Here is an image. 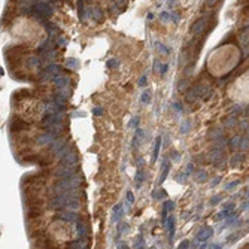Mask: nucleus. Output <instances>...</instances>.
Wrapping results in <instances>:
<instances>
[{
  "instance_id": "nucleus-26",
  "label": "nucleus",
  "mask_w": 249,
  "mask_h": 249,
  "mask_svg": "<svg viewBox=\"0 0 249 249\" xmlns=\"http://www.w3.org/2000/svg\"><path fill=\"white\" fill-rule=\"evenodd\" d=\"M195 179H197V182H206L207 181V173L204 172V170H197L195 172Z\"/></svg>"
},
{
  "instance_id": "nucleus-30",
  "label": "nucleus",
  "mask_w": 249,
  "mask_h": 249,
  "mask_svg": "<svg viewBox=\"0 0 249 249\" xmlns=\"http://www.w3.org/2000/svg\"><path fill=\"white\" fill-rule=\"evenodd\" d=\"M78 12H79V20L85 21V8H84V2H78Z\"/></svg>"
},
{
  "instance_id": "nucleus-57",
  "label": "nucleus",
  "mask_w": 249,
  "mask_h": 249,
  "mask_svg": "<svg viewBox=\"0 0 249 249\" xmlns=\"http://www.w3.org/2000/svg\"><path fill=\"white\" fill-rule=\"evenodd\" d=\"M209 249H222V246H221V245H215V243H213V245H210V246H209Z\"/></svg>"
},
{
  "instance_id": "nucleus-39",
  "label": "nucleus",
  "mask_w": 249,
  "mask_h": 249,
  "mask_svg": "<svg viewBox=\"0 0 249 249\" xmlns=\"http://www.w3.org/2000/svg\"><path fill=\"white\" fill-rule=\"evenodd\" d=\"M187 87H188V81L187 79H182L179 84H178V90L179 91H185L187 90Z\"/></svg>"
},
{
  "instance_id": "nucleus-18",
  "label": "nucleus",
  "mask_w": 249,
  "mask_h": 249,
  "mask_svg": "<svg viewBox=\"0 0 249 249\" xmlns=\"http://www.w3.org/2000/svg\"><path fill=\"white\" fill-rule=\"evenodd\" d=\"M245 161V155L242 154V152H239V154H234L233 157H231V160H230V164L233 166V167H239L242 163Z\"/></svg>"
},
{
  "instance_id": "nucleus-34",
  "label": "nucleus",
  "mask_w": 249,
  "mask_h": 249,
  "mask_svg": "<svg viewBox=\"0 0 249 249\" xmlns=\"http://www.w3.org/2000/svg\"><path fill=\"white\" fill-rule=\"evenodd\" d=\"M108 67L109 69H118L119 67V61H118L116 58H111V60L108 61Z\"/></svg>"
},
{
  "instance_id": "nucleus-42",
  "label": "nucleus",
  "mask_w": 249,
  "mask_h": 249,
  "mask_svg": "<svg viewBox=\"0 0 249 249\" xmlns=\"http://www.w3.org/2000/svg\"><path fill=\"white\" fill-rule=\"evenodd\" d=\"M163 197H166V191L164 190H158V191H154V198H163Z\"/></svg>"
},
{
  "instance_id": "nucleus-55",
  "label": "nucleus",
  "mask_w": 249,
  "mask_h": 249,
  "mask_svg": "<svg viewBox=\"0 0 249 249\" xmlns=\"http://www.w3.org/2000/svg\"><path fill=\"white\" fill-rule=\"evenodd\" d=\"M172 157H173L172 160H175V161H179V160H181V158H179V152H176V151H173V152H172Z\"/></svg>"
},
{
  "instance_id": "nucleus-37",
  "label": "nucleus",
  "mask_w": 249,
  "mask_h": 249,
  "mask_svg": "<svg viewBox=\"0 0 249 249\" xmlns=\"http://www.w3.org/2000/svg\"><path fill=\"white\" fill-rule=\"evenodd\" d=\"M125 200H127V204L130 206V204L134 203V195L131 191H127V195H125Z\"/></svg>"
},
{
  "instance_id": "nucleus-51",
  "label": "nucleus",
  "mask_w": 249,
  "mask_h": 249,
  "mask_svg": "<svg viewBox=\"0 0 249 249\" xmlns=\"http://www.w3.org/2000/svg\"><path fill=\"white\" fill-rule=\"evenodd\" d=\"M221 181H222V178H221V176H216V178H213V179H212V183H210V187H216V185H218Z\"/></svg>"
},
{
  "instance_id": "nucleus-5",
  "label": "nucleus",
  "mask_w": 249,
  "mask_h": 249,
  "mask_svg": "<svg viewBox=\"0 0 249 249\" xmlns=\"http://www.w3.org/2000/svg\"><path fill=\"white\" fill-rule=\"evenodd\" d=\"M60 66L58 64H51L49 67L46 69L45 72L42 73V79L43 81H48V79H57L58 76H61L60 75Z\"/></svg>"
},
{
  "instance_id": "nucleus-2",
  "label": "nucleus",
  "mask_w": 249,
  "mask_h": 249,
  "mask_svg": "<svg viewBox=\"0 0 249 249\" xmlns=\"http://www.w3.org/2000/svg\"><path fill=\"white\" fill-rule=\"evenodd\" d=\"M79 163V155L69 146V149L60 157V164L64 166V167H73Z\"/></svg>"
},
{
  "instance_id": "nucleus-29",
  "label": "nucleus",
  "mask_w": 249,
  "mask_h": 249,
  "mask_svg": "<svg viewBox=\"0 0 249 249\" xmlns=\"http://www.w3.org/2000/svg\"><path fill=\"white\" fill-rule=\"evenodd\" d=\"M151 97H152V92H151V90H146V91H143L142 92V97H140V100H142V103H149L151 102Z\"/></svg>"
},
{
  "instance_id": "nucleus-38",
  "label": "nucleus",
  "mask_w": 249,
  "mask_h": 249,
  "mask_svg": "<svg viewBox=\"0 0 249 249\" xmlns=\"http://www.w3.org/2000/svg\"><path fill=\"white\" fill-rule=\"evenodd\" d=\"M176 181L181 182V183H185V182L188 181V175H185V173H179V175L176 176Z\"/></svg>"
},
{
  "instance_id": "nucleus-24",
  "label": "nucleus",
  "mask_w": 249,
  "mask_h": 249,
  "mask_svg": "<svg viewBox=\"0 0 249 249\" xmlns=\"http://www.w3.org/2000/svg\"><path fill=\"white\" fill-rule=\"evenodd\" d=\"M90 17H92L96 21H102L103 11L100 9V8H92V9H91V15H90Z\"/></svg>"
},
{
  "instance_id": "nucleus-8",
  "label": "nucleus",
  "mask_w": 249,
  "mask_h": 249,
  "mask_svg": "<svg viewBox=\"0 0 249 249\" xmlns=\"http://www.w3.org/2000/svg\"><path fill=\"white\" fill-rule=\"evenodd\" d=\"M36 9L40 12L42 15H45V17H51L52 12H54V9L51 8V5L46 3V2H40V3H37V5H36Z\"/></svg>"
},
{
  "instance_id": "nucleus-11",
  "label": "nucleus",
  "mask_w": 249,
  "mask_h": 249,
  "mask_svg": "<svg viewBox=\"0 0 249 249\" xmlns=\"http://www.w3.org/2000/svg\"><path fill=\"white\" fill-rule=\"evenodd\" d=\"M161 145H163V137L158 136L157 139H155V143H154V151H152V158H151V163H155V161L158 160Z\"/></svg>"
},
{
  "instance_id": "nucleus-44",
  "label": "nucleus",
  "mask_w": 249,
  "mask_h": 249,
  "mask_svg": "<svg viewBox=\"0 0 249 249\" xmlns=\"http://www.w3.org/2000/svg\"><path fill=\"white\" fill-rule=\"evenodd\" d=\"M170 20H173L175 23L178 24L179 21H181V13H179V12H173V13L170 15Z\"/></svg>"
},
{
  "instance_id": "nucleus-25",
  "label": "nucleus",
  "mask_w": 249,
  "mask_h": 249,
  "mask_svg": "<svg viewBox=\"0 0 249 249\" xmlns=\"http://www.w3.org/2000/svg\"><path fill=\"white\" fill-rule=\"evenodd\" d=\"M237 125V118L234 115H228L225 118V127L231 128V127H236Z\"/></svg>"
},
{
  "instance_id": "nucleus-33",
  "label": "nucleus",
  "mask_w": 249,
  "mask_h": 249,
  "mask_svg": "<svg viewBox=\"0 0 249 249\" xmlns=\"http://www.w3.org/2000/svg\"><path fill=\"white\" fill-rule=\"evenodd\" d=\"M139 123H140V118L139 116H133L131 118V121H130V124H128V127H131V128H139Z\"/></svg>"
},
{
  "instance_id": "nucleus-60",
  "label": "nucleus",
  "mask_w": 249,
  "mask_h": 249,
  "mask_svg": "<svg viewBox=\"0 0 249 249\" xmlns=\"http://www.w3.org/2000/svg\"><path fill=\"white\" fill-rule=\"evenodd\" d=\"M66 43V39L64 37H60V40H58V45H64Z\"/></svg>"
},
{
  "instance_id": "nucleus-23",
  "label": "nucleus",
  "mask_w": 249,
  "mask_h": 249,
  "mask_svg": "<svg viewBox=\"0 0 249 249\" xmlns=\"http://www.w3.org/2000/svg\"><path fill=\"white\" fill-rule=\"evenodd\" d=\"M143 130H140V128H137L136 130V133H134V137H133V143H131V146L133 148H136L137 146V142L140 143V140L143 139Z\"/></svg>"
},
{
  "instance_id": "nucleus-31",
  "label": "nucleus",
  "mask_w": 249,
  "mask_h": 249,
  "mask_svg": "<svg viewBox=\"0 0 249 249\" xmlns=\"http://www.w3.org/2000/svg\"><path fill=\"white\" fill-rule=\"evenodd\" d=\"M242 151L248 149V136H240V140H239V146Z\"/></svg>"
},
{
  "instance_id": "nucleus-45",
  "label": "nucleus",
  "mask_w": 249,
  "mask_h": 249,
  "mask_svg": "<svg viewBox=\"0 0 249 249\" xmlns=\"http://www.w3.org/2000/svg\"><path fill=\"white\" fill-rule=\"evenodd\" d=\"M190 240H182L181 243H179V246H178V249H190Z\"/></svg>"
},
{
  "instance_id": "nucleus-22",
  "label": "nucleus",
  "mask_w": 249,
  "mask_h": 249,
  "mask_svg": "<svg viewBox=\"0 0 249 249\" xmlns=\"http://www.w3.org/2000/svg\"><path fill=\"white\" fill-rule=\"evenodd\" d=\"M66 67L70 69V70H76V69H79V61L76 60V58H67L66 60Z\"/></svg>"
},
{
  "instance_id": "nucleus-56",
  "label": "nucleus",
  "mask_w": 249,
  "mask_h": 249,
  "mask_svg": "<svg viewBox=\"0 0 249 249\" xmlns=\"http://www.w3.org/2000/svg\"><path fill=\"white\" fill-rule=\"evenodd\" d=\"M239 112H242V111H240V106H234V108L231 109V115H234V113H239Z\"/></svg>"
},
{
  "instance_id": "nucleus-1",
  "label": "nucleus",
  "mask_w": 249,
  "mask_h": 249,
  "mask_svg": "<svg viewBox=\"0 0 249 249\" xmlns=\"http://www.w3.org/2000/svg\"><path fill=\"white\" fill-rule=\"evenodd\" d=\"M81 176L78 175H75V176H72V178H67V179H60V181L55 183V188L58 194L60 193H66V191H75V190H78L81 187Z\"/></svg>"
},
{
  "instance_id": "nucleus-35",
  "label": "nucleus",
  "mask_w": 249,
  "mask_h": 249,
  "mask_svg": "<svg viewBox=\"0 0 249 249\" xmlns=\"http://www.w3.org/2000/svg\"><path fill=\"white\" fill-rule=\"evenodd\" d=\"M157 48H158V51H160V52H161V54H166V55H167V54H169V52H170V51H169V48H167V46H166V45H163L161 42H157Z\"/></svg>"
},
{
  "instance_id": "nucleus-16",
  "label": "nucleus",
  "mask_w": 249,
  "mask_h": 249,
  "mask_svg": "<svg viewBox=\"0 0 249 249\" xmlns=\"http://www.w3.org/2000/svg\"><path fill=\"white\" fill-rule=\"evenodd\" d=\"M60 218L63 219V221H69V222H78V218L79 216L76 215L75 212H70V210H66V212H63Z\"/></svg>"
},
{
  "instance_id": "nucleus-32",
  "label": "nucleus",
  "mask_w": 249,
  "mask_h": 249,
  "mask_svg": "<svg viewBox=\"0 0 249 249\" xmlns=\"http://www.w3.org/2000/svg\"><path fill=\"white\" fill-rule=\"evenodd\" d=\"M233 213V212H230V210H221L218 215H216V221H221V219H225L227 216H230Z\"/></svg>"
},
{
  "instance_id": "nucleus-59",
  "label": "nucleus",
  "mask_w": 249,
  "mask_h": 249,
  "mask_svg": "<svg viewBox=\"0 0 249 249\" xmlns=\"http://www.w3.org/2000/svg\"><path fill=\"white\" fill-rule=\"evenodd\" d=\"M167 5H169L170 8H175V6H176V2H172V0H169V2H167Z\"/></svg>"
},
{
  "instance_id": "nucleus-48",
  "label": "nucleus",
  "mask_w": 249,
  "mask_h": 249,
  "mask_svg": "<svg viewBox=\"0 0 249 249\" xmlns=\"http://www.w3.org/2000/svg\"><path fill=\"white\" fill-rule=\"evenodd\" d=\"M125 230H128V224H125V222L119 224V225H118V236H119L121 233H124Z\"/></svg>"
},
{
  "instance_id": "nucleus-12",
  "label": "nucleus",
  "mask_w": 249,
  "mask_h": 249,
  "mask_svg": "<svg viewBox=\"0 0 249 249\" xmlns=\"http://www.w3.org/2000/svg\"><path fill=\"white\" fill-rule=\"evenodd\" d=\"M166 225H167V228H169V240H170V243H172V242H173V237H175V228H176V224H175V216L173 215L167 216Z\"/></svg>"
},
{
  "instance_id": "nucleus-28",
  "label": "nucleus",
  "mask_w": 249,
  "mask_h": 249,
  "mask_svg": "<svg viewBox=\"0 0 249 249\" xmlns=\"http://www.w3.org/2000/svg\"><path fill=\"white\" fill-rule=\"evenodd\" d=\"M191 131V121H183L182 123V125H181V133L182 134H185V133H190Z\"/></svg>"
},
{
  "instance_id": "nucleus-36",
  "label": "nucleus",
  "mask_w": 249,
  "mask_h": 249,
  "mask_svg": "<svg viewBox=\"0 0 249 249\" xmlns=\"http://www.w3.org/2000/svg\"><path fill=\"white\" fill-rule=\"evenodd\" d=\"M160 20H161L163 23H167V21L170 20V13L169 12H166V11L160 12Z\"/></svg>"
},
{
  "instance_id": "nucleus-46",
  "label": "nucleus",
  "mask_w": 249,
  "mask_h": 249,
  "mask_svg": "<svg viewBox=\"0 0 249 249\" xmlns=\"http://www.w3.org/2000/svg\"><path fill=\"white\" fill-rule=\"evenodd\" d=\"M103 113H104V111H103V108H94L92 109V115H96V116H103Z\"/></svg>"
},
{
  "instance_id": "nucleus-47",
  "label": "nucleus",
  "mask_w": 249,
  "mask_h": 249,
  "mask_svg": "<svg viewBox=\"0 0 249 249\" xmlns=\"http://www.w3.org/2000/svg\"><path fill=\"white\" fill-rule=\"evenodd\" d=\"M239 183H240V181L239 179H236V181H233V182H230L228 185H225V190H233V188H236Z\"/></svg>"
},
{
  "instance_id": "nucleus-10",
  "label": "nucleus",
  "mask_w": 249,
  "mask_h": 249,
  "mask_svg": "<svg viewBox=\"0 0 249 249\" xmlns=\"http://www.w3.org/2000/svg\"><path fill=\"white\" fill-rule=\"evenodd\" d=\"M213 236V230L210 228V227H206V228H203L197 236H195V239H197V242H206L207 239H210Z\"/></svg>"
},
{
  "instance_id": "nucleus-53",
  "label": "nucleus",
  "mask_w": 249,
  "mask_h": 249,
  "mask_svg": "<svg viewBox=\"0 0 249 249\" xmlns=\"http://www.w3.org/2000/svg\"><path fill=\"white\" fill-rule=\"evenodd\" d=\"M193 169H194L193 163H190V164H188V166H187V167H185V172H183V173H185V175H190V173H191V172H193Z\"/></svg>"
},
{
  "instance_id": "nucleus-58",
  "label": "nucleus",
  "mask_w": 249,
  "mask_h": 249,
  "mask_svg": "<svg viewBox=\"0 0 249 249\" xmlns=\"http://www.w3.org/2000/svg\"><path fill=\"white\" fill-rule=\"evenodd\" d=\"M154 18H155V13H152V12H149V13H148V20H149V21H152Z\"/></svg>"
},
{
  "instance_id": "nucleus-13",
  "label": "nucleus",
  "mask_w": 249,
  "mask_h": 249,
  "mask_svg": "<svg viewBox=\"0 0 249 249\" xmlns=\"http://www.w3.org/2000/svg\"><path fill=\"white\" fill-rule=\"evenodd\" d=\"M55 140V136H52L51 133H43V134H40V136L37 137V143L39 145H51L52 142Z\"/></svg>"
},
{
  "instance_id": "nucleus-40",
  "label": "nucleus",
  "mask_w": 249,
  "mask_h": 249,
  "mask_svg": "<svg viewBox=\"0 0 249 249\" xmlns=\"http://www.w3.org/2000/svg\"><path fill=\"white\" fill-rule=\"evenodd\" d=\"M219 202H222V195H213V197L210 198V204H212V206H216Z\"/></svg>"
},
{
  "instance_id": "nucleus-17",
  "label": "nucleus",
  "mask_w": 249,
  "mask_h": 249,
  "mask_svg": "<svg viewBox=\"0 0 249 249\" xmlns=\"http://www.w3.org/2000/svg\"><path fill=\"white\" fill-rule=\"evenodd\" d=\"M143 182H145V170L137 169L136 176H134V185H136V188H140Z\"/></svg>"
},
{
  "instance_id": "nucleus-27",
  "label": "nucleus",
  "mask_w": 249,
  "mask_h": 249,
  "mask_svg": "<svg viewBox=\"0 0 249 249\" xmlns=\"http://www.w3.org/2000/svg\"><path fill=\"white\" fill-rule=\"evenodd\" d=\"M134 249H145V239L143 236H137L136 240H134Z\"/></svg>"
},
{
  "instance_id": "nucleus-7",
  "label": "nucleus",
  "mask_w": 249,
  "mask_h": 249,
  "mask_svg": "<svg viewBox=\"0 0 249 249\" xmlns=\"http://www.w3.org/2000/svg\"><path fill=\"white\" fill-rule=\"evenodd\" d=\"M209 161L213 164H224V151L222 149H210L209 152Z\"/></svg>"
},
{
  "instance_id": "nucleus-14",
  "label": "nucleus",
  "mask_w": 249,
  "mask_h": 249,
  "mask_svg": "<svg viewBox=\"0 0 249 249\" xmlns=\"http://www.w3.org/2000/svg\"><path fill=\"white\" fill-rule=\"evenodd\" d=\"M54 82L58 87V90H63V88H67L70 85V78L69 76H58L57 79H54Z\"/></svg>"
},
{
  "instance_id": "nucleus-43",
  "label": "nucleus",
  "mask_w": 249,
  "mask_h": 249,
  "mask_svg": "<svg viewBox=\"0 0 249 249\" xmlns=\"http://www.w3.org/2000/svg\"><path fill=\"white\" fill-rule=\"evenodd\" d=\"M164 207L167 209V212H172V210L175 209V202H172V200H167V202L164 203Z\"/></svg>"
},
{
  "instance_id": "nucleus-54",
  "label": "nucleus",
  "mask_w": 249,
  "mask_h": 249,
  "mask_svg": "<svg viewBox=\"0 0 249 249\" xmlns=\"http://www.w3.org/2000/svg\"><path fill=\"white\" fill-rule=\"evenodd\" d=\"M145 84H146V75H143V76L139 79V87H145Z\"/></svg>"
},
{
  "instance_id": "nucleus-20",
  "label": "nucleus",
  "mask_w": 249,
  "mask_h": 249,
  "mask_svg": "<svg viewBox=\"0 0 249 249\" xmlns=\"http://www.w3.org/2000/svg\"><path fill=\"white\" fill-rule=\"evenodd\" d=\"M76 228H78V234H79V239H87V236H88L87 225H85L84 222L78 221V222H76Z\"/></svg>"
},
{
  "instance_id": "nucleus-4",
  "label": "nucleus",
  "mask_w": 249,
  "mask_h": 249,
  "mask_svg": "<svg viewBox=\"0 0 249 249\" xmlns=\"http://www.w3.org/2000/svg\"><path fill=\"white\" fill-rule=\"evenodd\" d=\"M76 173H78V167H76V166H73V167H64V166H61V167H58V169L55 170V176L60 178V179L72 178V176H75Z\"/></svg>"
},
{
  "instance_id": "nucleus-9",
  "label": "nucleus",
  "mask_w": 249,
  "mask_h": 249,
  "mask_svg": "<svg viewBox=\"0 0 249 249\" xmlns=\"http://www.w3.org/2000/svg\"><path fill=\"white\" fill-rule=\"evenodd\" d=\"M124 216V207H123V204H115V207H113L112 210V222H119L121 221V218Z\"/></svg>"
},
{
  "instance_id": "nucleus-50",
  "label": "nucleus",
  "mask_w": 249,
  "mask_h": 249,
  "mask_svg": "<svg viewBox=\"0 0 249 249\" xmlns=\"http://www.w3.org/2000/svg\"><path fill=\"white\" fill-rule=\"evenodd\" d=\"M173 108L176 109V112H179V113L183 111V106H182V103H179V102H175V103H173Z\"/></svg>"
},
{
  "instance_id": "nucleus-21",
  "label": "nucleus",
  "mask_w": 249,
  "mask_h": 249,
  "mask_svg": "<svg viewBox=\"0 0 249 249\" xmlns=\"http://www.w3.org/2000/svg\"><path fill=\"white\" fill-rule=\"evenodd\" d=\"M170 163L169 161H164V164H163V173H161V176H160V179L158 182L160 183H163V182L166 181V178H167V175H169V172H170Z\"/></svg>"
},
{
  "instance_id": "nucleus-6",
  "label": "nucleus",
  "mask_w": 249,
  "mask_h": 249,
  "mask_svg": "<svg viewBox=\"0 0 249 249\" xmlns=\"http://www.w3.org/2000/svg\"><path fill=\"white\" fill-rule=\"evenodd\" d=\"M206 27H207V18L203 17V18H198L195 23L191 25V33L194 36H198V34H202L206 30Z\"/></svg>"
},
{
  "instance_id": "nucleus-15",
  "label": "nucleus",
  "mask_w": 249,
  "mask_h": 249,
  "mask_svg": "<svg viewBox=\"0 0 249 249\" xmlns=\"http://www.w3.org/2000/svg\"><path fill=\"white\" fill-rule=\"evenodd\" d=\"M70 249H88V242L87 239H79V240H75L69 245Z\"/></svg>"
},
{
  "instance_id": "nucleus-52",
  "label": "nucleus",
  "mask_w": 249,
  "mask_h": 249,
  "mask_svg": "<svg viewBox=\"0 0 249 249\" xmlns=\"http://www.w3.org/2000/svg\"><path fill=\"white\" fill-rule=\"evenodd\" d=\"M116 246H118V249H130V246H128V245H127V243H124V242H123V240H119V242H118V245H116Z\"/></svg>"
},
{
  "instance_id": "nucleus-41",
  "label": "nucleus",
  "mask_w": 249,
  "mask_h": 249,
  "mask_svg": "<svg viewBox=\"0 0 249 249\" xmlns=\"http://www.w3.org/2000/svg\"><path fill=\"white\" fill-rule=\"evenodd\" d=\"M239 140H240V136H237V137H233L230 142H228V145L231 148H237L239 146Z\"/></svg>"
},
{
  "instance_id": "nucleus-19",
  "label": "nucleus",
  "mask_w": 249,
  "mask_h": 249,
  "mask_svg": "<svg viewBox=\"0 0 249 249\" xmlns=\"http://www.w3.org/2000/svg\"><path fill=\"white\" fill-rule=\"evenodd\" d=\"M224 136V131H222V128H219V127H215V128H212L210 131H209V139L210 140H218V139H221V137Z\"/></svg>"
},
{
  "instance_id": "nucleus-49",
  "label": "nucleus",
  "mask_w": 249,
  "mask_h": 249,
  "mask_svg": "<svg viewBox=\"0 0 249 249\" xmlns=\"http://www.w3.org/2000/svg\"><path fill=\"white\" fill-rule=\"evenodd\" d=\"M167 69H169V66H167L166 63H161V64H160V73H161V75H166V73H167Z\"/></svg>"
},
{
  "instance_id": "nucleus-3",
  "label": "nucleus",
  "mask_w": 249,
  "mask_h": 249,
  "mask_svg": "<svg viewBox=\"0 0 249 249\" xmlns=\"http://www.w3.org/2000/svg\"><path fill=\"white\" fill-rule=\"evenodd\" d=\"M203 94H204V87L202 84H197V85H194L191 90H188V92H187V102H190V103L195 102Z\"/></svg>"
}]
</instances>
